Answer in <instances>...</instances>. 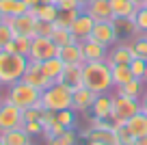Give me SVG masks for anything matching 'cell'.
<instances>
[{
    "mask_svg": "<svg viewBox=\"0 0 147 145\" xmlns=\"http://www.w3.org/2000/svg\"><path fill=\"white\" fill-rule=\"evenodd\" d=\"M82 82L95 93H108L113 91V74L106 61H87L82 65Z\"/></svg>",
    "mask_w": 147,
    "mask_h": 145,
    "instance_id": "obj_1",
    "label": "cell"
},
{
    "mask_svg": "<svg viewBox=\"0 0 147 145\" xmlns=\"http://www.w3.org/2000/svg\"><path fill=\"white\" fill-rule=\"evenodd\" d=\"M26 65H28L26 56L0 50V85L11 87L18 80H22L24 72H26Z\"/></svg>",
    "mask_w": 147,
    "mask_h": 145,
    "instance_id": "obj_2",
    "label": "cell"
},
{
    "mask_svg": "<svg viewBox=\"0 0 147 145\" xmlns=\"http://www.w3.org/2000/svg\"><path fill=\"white\" fill-rule=\"evenodd\" d=\"M71 100H74V89H69L63 82H52L48 89L41 91V106L52 113L71 108Z\"/></svg>",
    "mask_w": 147,
    "mask_h": 145,
    "instance_id": "obj_3",
    "label": "cell"
},
{
    "mask_svg": "<svg viewBox=\"0 0 147 145\" xmlns=\"http://www.w3.org/2000/svg\"><path fill=\"white\" fill-rule=\"evenodd\" d=\"M7 100L13 102L20 108H30V106H41V91L24 80H18L15 85L7 87Z\"/></svg>",
    "mask_w": 147,
    "mask_h": 145,
    "instance_id": "obj_4",
    "label": "cell"
},
{
    "mask_svg": "<svg viewBox=\"0 0 147 145\" xmlns=\"http://www.w3.org/2000/svg\"><path fill=\"white\" fill-rule=\"evenodd\" d=\"M113 115L110 119L115 121V126H123L130 117H134L136 113H141V100H134L128 95H121L113 91Z\"/></svg>",
    "mask_w": 147,
    "mask_h": 145,
    "instance_id": "obj_5",
    "label": "cell"
},
{
    "mask_svg": "<svg viewBox=\"0 0 147 145\" xmlns=\"http://www.w3.org/2000/svg\"><path fill=\"white\" fill-rule=\"evenodd\" d=\"M59 54V45L52 37H41L35 35L30 41V52H28V61H35V63H43L48 59H54Z\"/></svg>",
    "mask_w": 147,
    "mask_h": 145,
    "instance_id": "obj_6",
    "label": "cell"
},
{
    "mask_svg": "<svg viewBox=\"0 0 147 145\" xmlns=\"http://www.w3.org/2000/svg\"><path fill=\"white\" fill-rule=\"evenodd\" d=\"M22 126H24L22 108L15 106L13 102L5 100L0 104V134L7 130H13V128H22Z\"/></svg>",
    "mask_w": 147,
    "mask_h": 145,
    "instance_id": "obj_7",
    "label": "cell"
},
{
    "mask_svg": "<svg viewBox=\"0 0 147 145\" xmlns=\"http://www.w3.org/2000/svg\"><path fill=\"white\" fill-rule=\"evenodd\" d=\"M136 56L132 48V41L130 39H119L115 45H110V52H108V59L106 63L113 67V65H130V61Z\"/></svg>",
    "mask_w": 147,
    "mask_h": 145,
    "instance_id": "obj_8",
    "label": "cell"
},
{
    "mask_svg": "<svg viewBox=\"0 0 147 145\" xmlns=\"http://www.w3.org/2000/svg\"><path fill=\"white\" fill-rule=\"evenodd\" d=\"M22 80H24V82H28V85H32L35 89H39V91L48 89V87L52 85V78L48 76L46 72H43L41 63H35V61H28L26 72H24Z\"/></svg>",
    "mask_w": 147,
    "mask_h": 145,
    "instance_id": "obj_9",
    "label": "cell"
},
{
    "mask_svg": "<svg viewBox=\"0 0 147 145\" xmlns=\"http://www.w3.org/2000/svg\"><path fill=\"white\" fill-rule=\"evenodd\" d=\"M93 39L102 41L106 45H115L119 41V33H117L115 26V20H106V22H95L93 24V33H91Z\"/></svg>",
    "mask_w": 147,
    "mask_h": 145,
    "instance_id": "obj_10",
    "label": "cell"
},
{
    "mask_svg": "<svg viewBox=\"0 0 147 145\" xmlns=\"http://www.w3.org/2000/svg\"><path fill=\"white\" fill-rule=\"evenodd\" d=\"M82 11L89 13L95 22L115 20V15H113V2H110V0H89V2H84Z\"/></svg>",
    "mask_w": 147,
    "mask_h": 145,
    "instance_id": "obj_11",
    "label": "cell"
},
{
    "mask_svg": "<svg viewBox=\"0 0 147 145\" xmlns=\"http://www.w3.org/2000/svg\"><path fill=\"white\" fill-rule=\"evenodd\" d=\"M80 43H82V54H84V63H87V61H106V59H108L110 45L102 43V41L93 39V37H89V39L80 41Z\"/></svg>",
    "mask_w": 147,
    "mask_h": 145,
    "instance_id": "obj_12",
    "label": "cell"
},
{
    "mask_svg": "<svg viewBox=\"0 0 147 145\" xmlns=\"http://www.w3.org/2000/svg\"><path fill=\"white\" fill-rule=\"evenodd\" d=\"M93 24H95V20H93L89 13L80 11L78 18L74 20L71 26H69V30H71L74 39H76V41H84V39H89V37H91V33H93Z\"/></svg>",
    "mask_w": 147,
    "mask_h": 145,
    "instance_id": "obj_13",
    "label": "cell"
},
{
    "mask_svg": "<svg viewBox=\"0 0 147 145\" xmlns=\"http://www.w3.org/2000/svg\"><path fill=\"white\" fill-rule=\"evenodd\" d=\"M97 93L95 91H91L89 87H78V89H74V100H71V108L76 110V113H89L93 106V102H95Z\"/></svg>",
    "mask_w": 147,
    "mask_h": 145,
    "instance_id": "obj_14",
    "label": "cell"
},
{
    "mask_svg": "<svg viewBox=\"0 0 147 145\" xmlns=\"http://www.w3.org/2000/svg\"><path fill=\"white\" fill-rule=\"evenodd\" d=\"M56 56H59L65 65H84V54H82V43H80V41L61 45Z\"/></svg>",
    "mask_w": 147,
    "mask_h": 145,
    "instance_id": "obj_15",
    "label": "cell"
},
{
    "mask_svg": "<svg viewBox=\"0 0 147 145\" xmlns=\"http://www.w3.org/2000/svg\"><path fill=\"white\" fill-rule=\"evenodd\" d=\"M7 22L11 24L15 35H24V37H35V22L37 20L32 18L30 13H22V15H15V18H9Z\"/></svg>",
    "mask_w": 147,
    "mask_h": 145,
    "instance_id": "obj_16",
    "label": "cell"
},
{
    "mask_svg": "<svg viewBox=\"0 0 147 145\" xmlns=\"http://www.w3.org/2000/svg\"><path fill=\"white\" fill-rule=\"evenodd\" d=\"M113 98L115 95L110 91L108 93H97V98H95V102H93L89 113L93 117H100V119H110V115H113Z\"/></svg>",
    "mask_w": 147,
    "mask_h": 145,
    "instance_id": "obj_17",
    "label": "cell"
},
{
    "mask_svg": "<svg viewBox=\"0 0 147 145\" xmlns=\"http://www.w3.org/2000/svg\"><path fill=\"white\" fill-rule=\"evenodd\" d=\"M59 82L67 85L69 89H78V87H82L84 85V82H82V65H65Z\"/></svg>",
    "mask_w": 147,
    "mask_h": 145,
    "instance_id": "obj_18",
    "label": "cell"
},
{
    "mask_svg": "<svg viewBox=\"0 0 147 145\" xmlns=\"http://www.w3.org/2000/svg\"><path fill=\"white\" fill-rule=\"evenodd\" d=\"M28 13L32 15L35 20H43V22H56V18H59V7L54 5V2H48V5H35L28 9Z\"/></svg>",
    "mask_w": 147,
    "mask_h": 145,
    "instance_id": "obj_19",
    "label": "cell"
},
{
    "mask_svg": "<svg viewBox=\"0 0 147 145\" xmlns=\"http://www.w3.org/2000/svg\"><path fill=\"white\" fill-rule=\"evenodd\" d=\"M0 139L5 141V145H30V143H32V136L24 130V126L2 132V134H0Z\"/></svg>",
    "mask_w": 147,
    "mask_h": 145,
    "instance_id": "obj_20",
    "label": "cell"
},
{
    "mask_svg": "<svg viewBox=\"0 0 147 145\" xmlns=\"http://www.w3.org/2000/svg\"><path fill=\"white\" fill-rule=\"evenodd\" d=\"M145 80H141V78H132L130 82H125L123 87H117V89H113L115 93H121V95H128V98H134V100H141L143 93H145Z\"/></svg>",
    "mask_w": 147,
    "mask_h": 145,
    "instance_id": "obj_21",
    "label": "cell"
},
{
    "mask_svg": "<svg viewBox=\"0 0 147 145\" xmlns=\"http://www.w3.org/2000/svg\"><path fill=\"white\" fill-rule=\"evenodd\" d=\"M123 128L134 136V139H136V136H145L147 134V115L143 113V110L136 113L134 117H130L128 121L123 123Z\"/></svg>",
    "mask_w": 147,
    "mask_h": 145,
    "instance_id": "obj_22",
    "label": "cell"
},
{
    "mask_svg": "<svg viewBox=\"0 0 147 145\" xmlns=\"http://www.w3.org/2000/svg\"><path fill=\"white\" fill-rule=\"evenodd\" d=\"M22 13H28V7L24 5V0H0V15L5 20Z\"/></svg>",
    "mask_w": 147,
    "mask_h": 145,
    "instance_id": "obj_23",
    "label": "cell"
},
{
    "mask_svg": "<svg viewBox=\"0 0 147 145\" xmlns=\"http://www.w3.org/2000/svg\"><path fill=\"white\" fill-rule=\"evenodd\" d=\"M115 26H117V33H119V39H132L141 33L134 18H115Z\"/></svg>",
    "mask_w": 147,
    "mask_h": 145,
    "instance_id": "obj_24",
    "label": "cell"
},
{
    "mask_svg": "<svg viewBox=\"0 0 147 145\" xmlns=\"http://www.w3.org/2000/svg\"><path fill=\"white\" fill-rule=\"evenodd\" d=\"M30 37H24V35H15L9 43L5 45L7 52H13V54H22L28 59V52H30Z\"/></svg>",
    "mask_w": 147,
    "mask_h": 145,
    "instance_id": "obj_25",
    "label": "cell"
},
{
    "mask_svg": "<svg viewBox=\"0 0 147 145\" xmlns=\"http://www.w3.org/2000/svg\"><path fill=\"white\" fill-rule=\"evenodd\" d=\"M110 74H113V87H123L125 82H130L134 78L132 69H130V65H113L110 67Z\"/></svg>",
    "mask_w": 147,
    "mask_h": 145,
    "instance_id": "obj_26",
    "label": "cell"
},
{
    "mask_svg": "<svg viewBox=\"0 0 147 145\" xmlns=\"http://www.w3.org/2000/svg\"><path fill=\"white\" fill-rule=\"evenodd\" d=\"M113 2V15L115 18H134V13L138 11V7L132 0H110Z\"/></svg>",
    "mask_w": 147,
    "mask_h": 145,
    "instance_id": "obj_27",
    "label": "cell"
},
{
    "mask_svg": "<svg viewBox=\"0 0 147 145\" xmlns=\"http://www.w3.org/2000/svg\"><path fill=\"white\" fill-rule=\"evenodd\" d=\"M41 67H43V72H46L48 76L52 78V82H59L61 74H63V69H65V63L59 59V56H54V59L43 61V63H41Z\"/></svg>",
    "mask_w": 147,
    "mask_h": 145,
    "instance_id": "obj_28",
    "label": "cell"
},
{
    "mask_svg": "<svg viewBox=\"0 0 147 145\" xmlns=\"http://www.w3.org/2000/svg\"><path fill=\"white\" fill-rule=\"evenodd\" d=\"M78 130L76 128H67L63 134L54 136V139L46 141V145H78Z\"/></svg>",
    "mask_w": 147,
    "mask_h": 145,
    "instance_id": "obj_29",
    "label": "cell"
},
{
    "mask_svg": "<svg viewBox=\"0 0 147 145\" xmlns=\"http://www.w3.org/2000/svg\"><path fill=\"white\" fill-rule=\"evenodd\" d=\"M52 39L56 41V45H67V43H74V35H71V30H69V26H56L54 24V30H52Z\"/></svg>",
    "mask_w": 147,
    "mask_h": 145,
    "instance_id": "obj_30",
    "label": "cell"
},
{
    "mask_svg": "<svg viewBox=\"0 0 147 145\" xmlns=\"http://www.w3.org/2000/svg\"><path fill=\"white\" fill-rule=\"evenodd\" d=\"M76 110L74 108H65V110H59L56 113V121L61 123L63 128H78V117H76Z\"/></svg>",
    "mask_w": 147,
    "mask_h": 145,
    "instance_id": "obj_31",
    "label": "cell"
},
{
    "mask_svg": "<svg viewBox=\"0 0 147 145\" xmlns=\"http://www.w3.org/2000/svg\"><path fill=\"white\" fill-rule=\"evenodd\" d=\"M132 48L134 52H136V56H143V59H147V33H138L136 37H132Z\"/></svg>",
    "mask_w": 147,
    "mask_h": 145,
    "instance_id": "obj_32",
    "label": "cell"
},
{
    "mask_svg": "<svg viewBox=\"0 0 147 145\" xmlns=\"http://www.w3.org/2000/svg\"><path fill=\"white\" fill-rule=\"evenodd\" d=\"M78 13H80L78 9H74V11H61L59 9V18H56L54 24L56 26H71V22L78 18Z\"/></svg>",
    "mask_w": 147,
    "mask_h": 145,
    "instance_id": "obj_33",
    "label": "cell"
},
{
    "mask_svg": "<svg viewBox=\"0 0 147 145\" xmlns=\"http://www.w3.org/2000/svg\"><path fill=\"white\" fill-rule=\"evenodd\" d=\"M13 37H15L13 28H11V24L5 20V22L0 24V50H5V45L9 43V41L13 39Z\"/></svg>",
    "mask_w": 147,
    "mask_h": 145,
    "instance_id": "obj_34",
    "label": "cell"
},
{
    "mask_svg": "<svg viewBox=\"0 0 147 145\" xmlns=\"http://www.w3.org/2000/svg\"><path fill=\"white\" fill-rule=\"evenodd\" d=\"M43 113H46V108H43V106H30V108H24V110H22L24 121H41Z\"/></svg>",
    "mask_w": 147,
    "mask_h": 145,
    "instance_id": "obj_35",
    "label": "cell"
},
{
    "mask_svg": "<svg viewBox=\"0 0 147 145\" xmlns=\"http://www.w3.org/2000/svg\"><path fill=\"white\" fill-rule=\"evenodd\" d=\"M145 63H147V59H143V56H134V59L130 61V69H132L134 78H141V80H143V74H145Z\"/></svg>",
    "mask_w": 147,
    "mask_h": 145,
    "instance_id": "obj_36",
    "label": "cell"
},
{
    "mask_svg": "<svg viewBox=\"0 0 147 145\" xmlns=\"http://www.w3.org/2000/svg\"><path fill=\"white\" fill-rule=\"evenodd\" d=\"M54 5L59 7L61 11H74V9L82 11L84 9V2H80V0H56Z\"/></svg>",
    "mask_w": 147,
    "mask_h": 145,
    "instance_id": "obj_37",
    "label": "cell"
},
{
    "mask_svg": "<svg viewBox=\"0 0 147 145\" xmlns=\"http://www.w3.org/2000/svg\"><path fill=\"white\" fill-rule=\"evenodd\" d=\"M52 30H54V24L52 22H43V20H37L35 22V35L52 37Z\"/></svg>",
    "mask_w": 147,
    "mask_h": 145,
    "instance_id": "obj_38",
    "label": "cell"
},
{
    "mask_svg": "<svg viewBox=\"0 0 147 145\" xmlns=\"http://www.w3.org/2000/svg\"><path fill=\"white\" fill-rule=\"evenodd\" d=\"M24 130L35 139V136H41L43 139V123L41 121H24Z\"/></svg>",
    "mask_w": 147,
    "mask_h": 145,
    "instance_id": "obj_39",
    "label": "cell"
},
{
    "mask_svg": "<svg viewBox=\"0 0 147 145\" xmlns=\"http://www.w3.org/2000/svg\"><path fill=\"white\" fill-rule=\"evenodd\" d=\"M134 22H136V26H138L141 33H147V7H141V9L134 13Z\"/></svg>",
    "mask_w": 147,
    "mask_h": 145,
    "instance_id": "obj_40",
    "label": "cell"
},
{
    "mask_svg": "<svg viewBox=\"0 0 147 145\" xmlns=\"http://www.w3.org/2000/svg\"><path fill=\"white\" fill-rule=\"evenodd\" d=\"M141 110L147 113V89H145V93H143V98H141Z\"/></svg>",
    "mask_w": 147,
    "mask_h": 145,
    "instance_id": "obj_41",
    "label": "cell"
},
{
    "mask_svg": "<svg viewBox=\"0 0 147 145\" xmlns=\"http://www.w3.org/2000/svg\"><path fill=\"white\" fill-rule=\"evenodd\" d=\"M132 145H147V134H145V136H136Z\"/></svg>",
    "mask_w": 147,
    "mask_h": 145,
    "instance_id": "obj_42",
    "label": "cell"
},
{
    "mask_svg": "<svg viewBox=\"0 0 147 145\" xmlns=\"http://www.w3.org/2000/svg\"><path fill=\"white\" fill-rule=\"evenodd\" d=\"M7 100V87L5 85H0V104Z\"/></svg>",
    "mask_w": 147,
    "mask_h": 145,
    "instance_id": "obj_43",
    "label": "cell"
},
{
    "mask_svg": "<svg viewBox=\"0 0 147 145\" xmlns=\"http://www.w3.org/2000/svg\"><path fill=\"white\" fill-rule=\"evenodd\" d=\"M132 2L138 7V9H141V7H147V0H132Z\"/></svg>",
    "mask_w": 147,
    "mask_h": 145,
    "instance_id": "obj_44",
    "label": "cell"
},
{
    "mask_svg": "<svg viewBox=\"0 0 147 145\" xmlns=\"http://www.w3.org/2000/svg\"><path fill=\"white\" fill-rule=\"evenodd\" d=\"M24 5L30 9V7H35V5H37V0H24Z\"/></svg>",
    "mask_w": 147,
    "mask_h": 145,
    "instance_id": "obj_45",
    "label": "cell"
},
{
    "mask_svg": "<svg viewBox=\"0 0 147 145\" xmlns=\"http://www.w3.org/2000/svg\"><path fill=\"white\" fill-rule=\"evenodd\" d=\"M48 2H54V0H37V5H48Z\"/></svg>",
    "mask_w": 147,
    "mask_h": 145,
    "instance_id": "obj_46",
    "label": "cell"
},
{
    "mask_svg": "<svg viewBox=\"0 0 147 145\" xmlns=\"http://www.w3.org/2000/svg\"><path fill=\"white\" fill-rule=\"evenodd\" d=\"M143 80L147 82V63H145V74H143Z\"/></svg>",
    "mask_w": 147,
    "mask_h": 145,
    "instance_id": "obj_47",
    "label": "cell"
},
{
    "mask_svg": "<svg viewBox=\"0 0 147 145\" xmlns=\"http://www.w3.org/2000/svg\"><path fill=\"white\" fill-rule=\"evenodd\" d=\"M2 22H5V18H2V15H0V24H2Z\"/></svg>",
    "mask_w": 147,
    "mask_h": 145,
    "instance_id": "obj_48",
    "label": "cell"
},
{
    "mask_svg": "<svg viewBox=\"0 0 147 145\" xmlns=\"http://www.w3.org/2000/svg\"><path fill=\"white\" fill-rule=\"evenodd\" d=\"M0 145H5V141H2V139H0Z\"/></svg>",
    "mask_w": 147,
    "mask_h": 145,
    "instance_id": "obj_49",
    "label": "cell"
},
{
    "mask_svg": "<svg viewBox=\"0 0 147 145\" xmlns=\"http://www.w3.org/2000/svg\"><path fill=\"white\" fill-rule=\"evenodd\" d=\"M80 2H89V0H80Z\"/></svg>",
    "mask_w": 147,
    "mask_h": 145,
    "instance_id": "obj_50",
    "label": "cell"
},
{
    "mask_svg": "<svg viewBox=\"0 0 147 145\" xmlns=\"http://www.w3.org/2000/svg\"><path fill=\"white\" fill-rule=\"evenodd\" d=\"M30 145H35V143H30Z\"/></svg>",
    "mask_w": 147,
    "mask_h": 145,
    "instance_id": "obj_51",
    "label": "cell"
},
{
    "mask_svg": "<svg viewBox=\"0 0 147 145\" xmlns=\"http://www.w3.org/2000/svg\"><path fill=\"white\" fill-rule=\"evenodd\" d=\"M145 115H147V113H145Z\"/></svg>",
    "mask_w": 147,
    "mask_h": 145,
    "instance_id": "obj_52",
    "label": "cell"
}]
</instances>
